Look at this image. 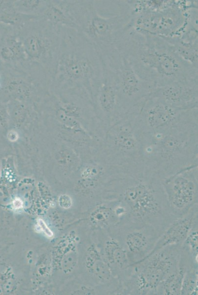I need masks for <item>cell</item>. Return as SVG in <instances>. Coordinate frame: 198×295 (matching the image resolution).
<instances>
[{
    "instance_id": "obj_10",
    "label": "cell",
    "mask_w": 198,
    "mask_h": 295,
    "mask_svg": "<svg viewBox=\"0 0 198 295\" xmlns=\"http://www.w3.org/2000/svg\"><path fill=\"white\" fill-rule=\"evenodd\" d=\"M100 56L115 75L119 105L126 117L133 109L144 102L155 86L141 79L116 47Z\"/></svg>"
},
{
    "instance_id": "obj_3",
    "label": "cell",
    "mask_w": 198,
    "mask_h": 295,
    "mask_svg": "<svg viewBox=\"0 0 198 295\" xmlns=\"http://www.w3.org/2000/svg\"><path fill=\"white\" fill-rule=\"evenodd\" d=\"M103 198L117 200L124 206L126 215L120 222L149 225L164 231L177 218L169 208L162 180L146 171L115 179Z\"/></svg>"
},
{
    "instance_id": "obj_12",
    "label": "cell",
    "mask_w": 198,
    "mask_h": 295,
    "mask_svg": "<svg viewBox=\"0 0 198 295\" xmlns=\"http://www.w3.org/2000/svg\"><path fill=\"white\" fill-rule=\"evenodd\" d=\"M198 108L180 110L149 96L142 104L134 118L138 135L165 131L189 116Z\"/></svg>"
},
{
    "instance_id": "obj_11",
    "label": "cell",
    "mask_w": 198,
    "mask_h": 295,
    "mask_svg": "<svg viewBox=\"0 0 198 295\" xmlns=\"http://www.w3.org/2000/svg\"><path fill=\"white\" fill-rule=\"evenodd\" d=\"M172 213L177 218L187 214L198 202V165L186 168L162 180Z\"/></svg>"
},
{
    "instance_id": "obj_24",
    "label": "cell",
    "mask_w": 198,
    "mask_h": 295,
    "mask_svg": "<svg viewBox=\"0 0 198 295\" xmlns=\"http://www.w3.org/2000/svg\"><path fill=\"white\" fill-rule=\"evenodd\" d=\"M38 225L40 226L42 231L49 237H51L53 234V232L50 230V229L47 227L44 221L41 219H39L38 220Z\"/></svg>"
},
{
    "instance_id": "obj_8",
    "label": "cell",
    "mask_w": 198,
    "mask_h": 295,
    "mask_svg": "<svg viewBox=\"0 0 198 295\" xmlns=\"http://www.w3.org/2000/svg\"><path fill=\"white\" fill-rule=\"evenodd\" d=\"M135 115L129 114L105 133L103 160L123 175H135L145 171Z\"/></svg>"
},
{
    "instance_id": "obj_16",
    "label": "cell",
    "mask_w": 198,
    "mask_h": 295,
    "mask_svg": "<svg viewBox=\"0 0 198 295\" xmlns=\"http://www.w3.org/2000/svg\"><path fill=\"white\" fill-rule=\"evenodd\" d=\"M198 209L196 205L185 215L174 220L162 234L146 257L166 247L181 245L192 228L198 224Z\"/></svg>"
},
{
    "instance_id": "obj_7",
    "label": "cell",
    "mask_w": 198,
    "mask_h": 295,
    "mask_svg": "<svg viewBox=\"0 0 198 295\" xmlns=\"http://www.w3.org/2000/svg\"><path fill=\"white\" fill-rule=\"evenodd\" d=\"M181 246L166 247L131 265L121 283L119 295H157L161 283L179 266Z\"/></svg>"
},
{
    "instance_id": "obj_15",
    "label": "cell",
    "mask_w": 198,
    "mask_h": 295,
    "mask_svg": "<svg viewBox=\"0 0 198 295\" xmlns=\"http://www.w3.org/2000/svg\"><path fill=\"white\" fill-rule=\"evenodd\" d=\"M149 96L180 110L198 108V79L156 87Z\"/></svg>"
},
{
    "instance_id": "obj_26",
    "label": "cell",
    "mask_w": 198,
    "mask_h": 295,
    "mask_svg": "<svg viewBox=\"0 0 198 295\" xmlns=\"http://www.w3.org/2000/svg\"><path fill=\"white\" fill-rule=\"evenodd\" d=\"M13 204H14V206L16 208H19V207H20L22 205V202H21L20 200H19V199H16L14 201Z\"/></svg>"
},
{
    "instance_id": "obj_20",
    "label": "cell",
    "mask_w": 198,
    "mask_h": 295,
    "mask_svg": "<svg viewBox=\"0 0 198 295\" xmlns=\"http://www.w3.org/2000/svg\"><path fill=\"white\" fill-rule=\"evenodd\" d=\"M40 17L60 27L77 30L69 13L67 0H47L46 7Z\"/></svg>"
},
{
    "instance_id": "obj_1",
    "label": "cell",
    "mask_w": 198,
    "mask_h": 295,
    "mask_svg": "<svg viewBox=\"0 0 198 295\" xmlns=\"http://www.w3.org/2000/svg\"><path fill=\"white\" fill-rule=\"evenodd\" d=\"M134 72L155 87L198 79V68L180 57L164 39L128 30L116 44Z\"/></svg>"
},
{
    "instance_id": "obj_19",
    "label": "cell",
    "mask_w": 198,
    "mask_h": 295,
    "mask_svg": "<svg viewBox=\"0 0 198 295\" xmlns=\"http://www.w3.org/2000/svg\"><path fill=\"white\" fill-rule=\"evenodd\" d=\"M191 265L198 266L191 257L181 248V255L176 270L167 277L158 288L157 295H180L183 280L187 268Z\"/></svg>"
},
{
    "instance_id": "obj_13",
    "label": "cell",
    "mask_w": 198,
    "mask_h": 295,
    "mask_svg": "<svg viewBox=\"0 0 198 295\" xmlns=\"http://www.w3.org/2000/svg\"><path fill=\"white\" fill-rule=\"evenodd\" d=\"M108 232L125 249L132 265L151 253L164 231L149 225L120 222Z\"/></svg>"
},
{
    "instance_id": "obj_22",
    "label": "cell",
    "mask_w": 198,
    "mask_h": 295,
    "mask_svg": "<svg viewBox=\"0 0 198 295\" xmlns=\"http://www.w3.org/2000/svg\"><path fill=\"white\" fill-rule=\"evenodd\" d=\"M198 294V266L191 265L185 273L181 289L180 295Z\"/></svg>"
},
{
    "instance_id": "obj_17",
    "label": "cell",
    "mask_w": 198,
    "mask_h": 295,
    "mask_svg": "<svg viewBox=\"0 0 198 295\" xmlns=\"http://www.w3.org/2000/svg\"><path fill=\"white\" fill-rule=\"evenodd\" d=\"M104 236L101 256L120 285L131 265L126 251L119 242L107 231L104 232Z\"/></svg>"
},
{
    "instance_id": "obj_4",
    "label": "cell",
    "mask_w": 198,
    "mask_h": 295,
    "mask_svg": "<svg viewBox=\"0 0 198 295\" xmlns=\"http://www.w3.org/2000/svg\"><path fill=\"white\" fill-rule=\"evenodd\" d=\"M61 31L59 54L50 91H83L93 100L103 77L101 56L78 30L62 27Z\"/></svg>"
},
{
    "instance_id": "obj_5",
    "label": "cell",
    "mask_w": 198,
    "mask_h": 295,
    "mask_svg": "<svg viewBox=\"0 0 198 295\" xmlns=\"http://www.w3.org/2000/svg\"><path fill=\"white\" fill-rule=\"evenodd\" d=\"M61 27L38 17L18 30L30 65L29 75L39 84L52 83L60 51Z\"/></svg>"
},
{
    "instance_id": "obj_18",
    "label": "cell",
    "mask_w": 198,
    "mask_h": 295,
    "mask_svg": "<svg viewBox=\"0 0 198 295\" xmlns=\"http://www.w3.org/2000/svg\"><path fill=\"white\" fill-rule=\"evenodd\" d=\"M163 39L171 45L175 52L183 59L198 68V31H188L180 37Z\"/></svg>"
},
{
    "instance_id": "obj_9",
    "label": "cell",
    "mask_w": 198,
    "mask_h": 295,
    "mask_svg": "<svg viewBox=\"0 0 198 295\" xmlns=\"http://www.w3.org/2000/svg\"><path fill=\"white\" fill-rule=\"evenodd\" d=\"M169 0L156 10H144L132 16L131 28L145 35L168 38L180 37L189 29L188 11L198 1Z\"/></svg>"
},
{
    "instance_id": "obj_14",
    "label": "cell",
    "mask_w": 198,
    "mask_h": 295,
    "mask_svg": "<svg viewBox=\"0 0 198 295\" xmlns=\"http://www.w3.org/2000/svg\"><path fill=\"white\" fill-rule=\"evenodd\" d=\"M103 77L93 100L101 115L106 131L109 127L125 117L119 105L115 75L103 61Z\"/></svg>"
},
{
    "instance_id": "obj_23",
    "label": "cell",
    "mask_w": 198,
    "mask_h": 295,
    "mask_svg": "<svg viewBox=\"0 0 198 295\" xmlns=\"http://www.w3.org/2000/svg\"><path fill=\"white\" fill-rule=\"evenodd\" d=\"M198 224L191 230L187 237L181 245L182 249L198 262Z\"/></svg>"
},
{
    "instance_id": "obj_21",
    "label": "cell",
    "mask_w": 198,
    "mask_h": 295,
    "mask_svg": "<svg viewBox=\"0 0 198 295\" xmlns=\"http://www.w3.org/2000/svg\"><path fill=\"white\" fill-rule=\"evenodd\" d=\"M47 3V0H15L14 5L19 12L40 17Z\"/></svg>"
},
{
    "instance_id": "obj_6",
    "label": "cell",
    "mask_w": 198,
    "mask_h": 295,
    "mask_svg": "<svg viewBox=\"0 0 198 295\" xmlns=\"http://www.w3.org/2000/svg\"><path fill=\"white\" fill-rule=\"evenodd\" d=\"M69 13L77 30L101 55L112 48L131 27L132 18L125 3L119 2L120 13L106 17L98 11L94 0H67Z\"/></svg>"
},
{
    "instance_id": "obj_25",
    "label": "cell",
    "mask_w": 198,
    "mask_h": 295,
    "mask_svg": "<svg viewBox=\"0 0 198 295\" xmlns=\"http://www.w3.org/2000/svg\"><path fill=\"white\" fill-rule=\"evenodd\" d=\"M8 138L12 141H15L18 138V135L16 132L11 131L9 133Z\"/></svg>"
},
{
    "instance_id": "obj_2",
    "label": "cell",
    "mask_w": 198,
    "mask_h": 295,
    "mask_svg": "<svg viewBox=\"0 0 198 295\" xmlns=\"http://www.w3.org/2000/svg\"><path fill=\"white\" fill-rule=\"evenodd\" d=\"M198 110L168 129L139 135L145 170L162 180L198 165Z\"/></svg>"
}]
</instances>
